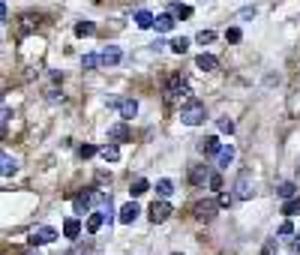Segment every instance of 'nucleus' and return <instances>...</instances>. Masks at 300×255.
<instances>
[{"mask_svg":"<svg viewBox=\"0 0 300 255\" xmlns=\"http://www.w3.org/2000/svg\"><path fill=\"white\" fill-rule=\"evenodd\" d=\"M180 120L186 123V126H198L207 120V108H204V102L198 99H189V102H183L180 105Z\"/></svg>","mask_w":300,"mask_h":255,"instance_id":"nucleus-1","label":"nucleus"},{"mask_svg":"<svg viewBox=\"0 0 300 255\" xmlns=\"http://www.w3.org/2000/svg\"><path fill=\"white\" fill-rule=\"evenodd\" d=\"M165 99H168V102H189V99H192L189 84H186V78H183V75H171V78H168Z\"/></svg>","mask_w":300,"mask_h":255,"instance_id":"nucleus-2","label":"nucleus"},{"mask_svg":"<svg viewBox=\"0 0 300 255\" xmlns=\"http://www.w3.org/2000/svg\"><path fill=\"white\" fill-rule=\"evenodd\" d=\"M96 198H99V189H81L75 195V213H93Z\"/></svg>","mask_w":300,"mask_h":255,"instance_id":"nucleus-3","label":"nucleus"},{"mask_svg":"<svg viewBox=\"0 0 300 255\" xmlns=\"http://www.w3.org/2000/svg\"><path fill=\"white\" fill-rule=\"evenodd\" d=\"M54 240H57V231L51 225H36L34 231H30V246H48Z\"/></svg>","mask_w":300,"mask_h":255,"instance_id":"nucleus-4","label":"nucleus"},{"mask_svg":"<svg viewBox=\"0 0 300 255\" xmlns=\"http://www.w3.org/2000/svg\"><path fill=\"white\" fill-rule=\"evenodd\" d=\"M216 210H219V201H198L192 213H195V219H201V222H210L216 216Z\"/></svg>","mask_w":300,"mask_h":255,"instance_id":"nucleus-5","label":"nucleus"},{"mask_svg":"<svg viewBox=\"0 0 300 255\" xmlns=\"http://www.w3.org/2000/svg\"><path fill=\"white\" fill-rule=\"evenodd\" d=\"M252 192H255V183H252V177L243 171V174L237 177V183H234V195L246 201V198H252Z\"/></svg>","mask_w":300,"mask_h":255,"instance_id":"nucleus-6","label":"nucleus"},{"mask_svg":"<svg viewBox=\"0 0 300 255\" xmlns=\"http://www.w3.org/2000/svg\"><path fill=\"white\" fill-rule=\"evenodd\" d=\"M147 213H150V219H153V222H165L168 216H171V204H168L165 198H159V201H153V204H150V210H147Z\"/></svg>","mask_w":300,"mask_h":255,"instance_id":"nucleus-7","label":"nucleus"},{"mask_svg":"<svg viewBox=\"0 0 300 255\" xmlns=\"http://www.w3.org/2000/svg\"><path fill=\"white\" fill-rule=\"evenodd\" d=\"M117 111H120V117H123V120H135V114H138V102H135L132 96L117 99Z\"/></svg>","mask_w":300,"mask_h":255,"instance_id":"nucleus-8","label":"nucleus"},{"mask_svg":"<svg viewBox=\"0 0 300 255\" xmlns=\"http://www.w3.org/2000/svg\"><path fill=\"white\" fill-rule=\"evenodd\" d=\"M210 168L207 165H195V168H189V183L192 186H204V183H210Z\"/></svg>","mask_w":300,"mask_h":255,"instance_id":"nucleus-9","label":"nucleus"},{"mask_svg":"<svg viewBox=\"0 0 300 255\" xmlns=\"http://www.w3.org/2000/svg\"><path fill=\"white\" fill-rule=\"evenodd\" d=\"M138 216H141V207H138L135 201H126V204L120 207V216H117V219H120L123 225H132Z\"/></svg>","mask_w":300,"mask_h":255,"instance_id":"nucleus-10","label":"nucleus"},{"mask_svg":"<svg viewBox=\"0 0 300 255\" xmlns=\"http://www.w3.org/2000/svg\"><path fill=\"white\" fill-rule=\"evenodd\" d=\"M198 150L204 156H216L219 150H222V144H219V138L216 135H207V138H201L198 141Z\"/></svg>","mask_w":300,"mask_h":255,"instance_id":"nucleus-11","label":"nucleus"},{"mask_svg":"<svg viewBox=\"0 0 300 255\" xmlns=\"http://www.w3.org/2000/svg\"><path fill=\"white\" fill-rule=\"evenodd\" d=\"M102 66H117L120 60H123V51L117 48V45H108V48H102Z\"/></svg>","mask_w":300,"mask_h":255,"instance_id":"nucleus-12","label":"nucleus"},{"mask_svg":"<svg viewBox=\"0 0 300 255\" xmlns=\"http://www.w3.org/2000/svg\"><path fill=\"white\" fill-rule=\"evenodd\" d=\"M234 156H237L234 144H222V150L216 153V165H219V168H228V165L234 162Z\"/></svg>","mask_w":300,"mask_h":255,"instance_id":"nucleus-13","label":"nucleus"},{"mask_svg":"<svg viewBox=\"0 0 300 255\" xmlns=\"http://www.w3.org/2000/svg\"><path fill=\"white\" fill-rule=\"evenodd\" d=\"M108 138H111V141H126V138H129V120L114 123V126L108 129Z\"/></svg>","mask_w":300,"mask_h":255,"instance_id":"nucleus-14","label":"nucleus"},{"mask_svg":"<svg viewBox=\"0 0 300 255\" xmlns=\"http://www.w3.org/2000/svg\"><path fill=\"white\" fill-rule=\"evenodd\" d=\"M195 66H198L201 72H213V69H219V60H216L213 54H198V57H195Z\"/></svg>","mask_w":300,"mask_h":255,"instance_id":"nucleus-15","label":"nucleus"},{"mask_svg":"<svg viewBox=\"0 0 300 255\" xmlns=\"http://www.w3.org/2000/svg\"><path fill=\"white\" fill-rule=\"evenodd\" d=\"M78 234H81V219L69 216L66 222H63V237H66V240H75Z\"/></svg>","mask_w":300,"mask_h":255,"instance_id":"nucleus-16","label":"nucleus"},{"mask_svg":"<svg viewBox=\"0 0 300 255\" xmlns=\"http://www.w3.org/2000/svg\"><path fill=\"white\" fill-rule=\"evenodd\" d=\"M102 225H105V213H102V210H93V213H87V231H90V234H96Z\"/></svg>","mask_w":300,"mask_h":255,"instance_id":"nucleus-17","label":"nucleus"},{"mask_svg":"<svg viewBox=\"0 0 300 255\" xmlns=\"http://www.w3.org/2000/svg\"><path fill=\"white\" fill-rule=\"evenodd\" d=\"M153 21H156V15H153V12H147V9H138V12H135V24H138L141 30L153 27Z\"/></svg>","mask_w":300,"mask_h":255,"instance_id":"nucleus-18","label":"nucleus"},{"mask_svg":"<svg viewBox=\"0 0 300 255\" xmlns=\"http://www.w3.org/2000/svg\"><path fill=\"white\" fill-rule=\"evenodd\" d=\"M153 27H156V33H168L171 27H174V15H171V12H168V15H156Z\"/></svg>","mask_w":300,"mask_h":255,"instance_id":"nucleus-19","label":"nucleus"},{"mask_svg":"<svg viewBox=\"0 0 300 255\" xmlns=\"http://www.w3.org/2000/svg\"><path fill=\"white\" fill-rule=\"evenodd\" d=\"M0 171H3V177H12V174L18 171V162L12 160L9 153H3V168H0Z\"/></svg>","mask_w":300,"mask_h":255,"instance_id":"nucleus-20","label":"nucleus"},{"mask_svg":"<svg viewBox=\"0 0 300 255\" xmlns=\"http://www.w3.org/2000/svg\"><path fill=\"white\" fill-rule=\"evenodd\" d=\"M99 153H102V160H105V162H117V160H120V150H117V144H105Z\"/></svg>","mask_w":300,"mask_h":255,"instance_id":"nucleus-21","label":"nucleus"},{"mask_svg":"<svg viewBox=\"0 0 300 255\" xmlns=\"http://www.w3.org/2000/svg\"><path fill=\"white\" fill-rule=\"evenodd\" d=\"M171 15H174V18H189V15H192V6H186V3H171Z\"/></svg>","mask_w":300,"mask_h":255,"instance_id":"nucleus-22","label":"nucleus"},{"mask_svg":"<svg viewBox=\"0 0 300 255\" xmlns=\"http://www.w3.org/2000/svg\"><path fill=\"white\" fill-rule=\"evenodd\" d=\"M96 27H93V21H78L75 24V36H93Z\"/></svg>","mask_w":300,"mask_h":255,"instance_id":"nucleus-23","label":"nucleus"},{"mask_svg":"<svg viewBox=\"0 0 300 255\" xmlns=\"http://www.w3.org/2000/svg\"><path fill=\"white\" fill-rule=\"evenodd\" d=\"M294 183H288V180H285V183H279V186H276V195H279V198H285V201H288V198H294Z\"/></svg>","mask_w":300,"mask_h":255,"instance_id":"nucleus-24","label":"nucleus"},{"mask_svg":"<svg viewBox=\"0 0 300 255\" xmlns=\"http://www.w3.org/2000/svg\"><path fill=\"white\" fill-rule=\"evenodd\" d=\"M147 189H150V183H147L144 177H138V180H135L132 186H129V192H132V198H138V195H144Z\"/></svg>","mask_w":300,"mask_h":255,"instance_id":"nucleus-25","label":"nucleus"},{"mask_svg":"<svg viewBox=\"0 0 300 255\" xmlns=\"http://www.w3.org/2000/svg\"><path fill=\"white\" fill-rule=\"evenodd\" d=\"M81 66H84V69H96V66H102V57L99 54H84V57H81Z\"/></svg>","mask_w":300,"mask_h":255,"instance_id":"nucleus-26","label":"nucleus"},{"mask_svg":"<svg viewBox=\"0 0 300 255\" xmlns=\"http://www.w3.org/2000/svg\"><path fill=\"white\" fill-rule=\"evenodd\" d=\"M171 192H174V183H171V180H159V183H156V195H159V198H168Z\"/></svg>","mask_w":300,"mask_h":255,"instance_id":"nucleus-27","label":"nucleus"},{"mask_svg":"<svg viewBox=\"0 0 300 255\" xmlns=\"http://www.w3.org/2000/svg\"><path fill=\"white\" fill-rule=\"evenodd\" d=\"M99 150H102V147H93V144H81V147H78V156H81V160H90V156H96Z\"/></svg>","mask_w":300,"mask_h":255,"instance_id":"nucleus-28","label":"nucleus"},{"mask_svg":"<svg viewBox=\"0 0 300 255\" xmlns=\"http://www.w3.org/2000/svg\"><path fill=\"white\" fill-rule=\"evenodd\" d=\"M297 210H300V198H288L285 207H282V216H291V213H297Z\"/></svg>","mask_w":300,"mask_h":255,"instance_id":"nucleus-29","label":"nucleus"},{"mask_svg":"<svg viewBox=\"0 0 300 255\" xmlns=\"http://www.w3.org/2000/svg\"><path fill=\"white\" fill-rule=\"evenodd\" d=\"M186 48H189V39H183V36L171 42V51H174V54H186Z\"/></svg>","mask_w":300,"mask_h":255,"instance_id":"nucleus-30","label":"nucleus"},{"mask_svg":"<svg viewBox=\"0 0 300 255\" xmlns=\"http://www.w3.org/2000/svg\"><path fill=\"white\" fill-rule=\"evenodd\" d=\"M216 123H219V132H225V135H231V132H234V120H231V117H219Z\"/></svg>","mask_w":300,"mask_h":255,"instance_id":"nucleus-31","label":"nucleus"},{"mask_svg":"<svg viewBox=\"0 0 300 255\" xmlns=\"http://www.w3.org/2000/svg\"><path fill=\"white\" fill-rule=\"evenodd\" d=\"M195 39H198L201 45H210V42H213V39H216V33H213V30H201L198 36H195Z\"/></svg>","mask_w":300,"mask_h":255,"instance_id":"nucleus-32","label":"nucleus"},{"mask_svg":"<svg viewBox=\"0 0 300 255\" xmlns=\"http://www.w3.org/2000/svg\"><path fill=\"white\" fill-rule=\"evenodd\" d=\"M234 198H237V195H231V192H222V195H219V207H231Z\"/></svg>","mask_w":300,"mask_h":255,"instance_id":"nucleus-33","label":"nucleus"},{"mask_svg":"<svg viewBox=\"0 0 300 255\" xmlns=\"http://www.w3.org/2000/svg\"><path fill=\"white\" fill-rule=\"evenodd\" d=\"M240 36H243L240 27H228V30H225V39H228V42H240Z\"/></svg>","mask_w":300,"mask_h":255,"instance_id":"nucleus-34","label":"nucleus"},{"mask_svg":"<svg viewBox=\"0 0 300 255\" xmlns=\"http://www.w3.org/2000/svg\"><path fill=\"white\" fill-rule=\"evenodd\" d=\"M276 246H279V243H276V237H273V240H267L264 249H261V255H276Z\"/></svg>","mask_w":300,"mask_h":255,"instance_id":"nucleus-35","label":"nucleus"},{"mask_svg":"<svg viewBox=\"0 0 300 255\" xmlns=\"http://www.w3.org/2000/svg\"><path fill=\"white\" fill-rule=\"evenodd\" d=\"M291 231H294V225L288 222V219H285V222L279 225V237H288V234H291Z\"/></svg>","mask_w":300,"mask_h":255,"instance_id":"nucleus-36","label":"nucleus"},{"mask_svg":"<svg viewBox=\"0 0 300 255\" xmlns=\"http://www.w3.org/2000/svg\"><path fill=\"white\" fill-rule=\"evenodd\" d=\"M207 186H210V189H222V177H219V174H213V177H210V183H207Z\"/></svg>","mask_w":300,"mask_h":255,"instance_id":"nucleus-37","label":"nucleus"},{"mask_svg":"<svg viewBox=\"0 0 300 255\" xmlns=\"http://www.w3.org/2000/svg\"><path fill=\"white\" fill-rule=\"evenodd\" d=\"M240 18H255V6H246V9H240Z\"/></svg>","mask_w":300,"mask_h":255,"instance_id":"nucleus-38","label":"nucleus"},{"mask_svg":"<svg viewBox=\"0 0 300 255\" xmlns=\"http://www.w3.org/2000/svg\"><path fill=\"white\" fill-rule=\"evenodd\" d=\"M9 120H12V111H9V108H6V105H3V129L9 126Z\"/></svg>","mask_w":300,"mask_h":255,"instance_id":"nucleus-39","label":"nucleus"},{"mask_svg":"<svg viewBox=\"0 0 300 255\" xmlns=\"http://www.w3.org/2000/svg\"><path fill=\"white\" fill-rule=\"evenodd\" d=\"M69 255H87V246H75Z\"/></svg>","mask_w":300,"mask_h":255,"instance_id":"nucleus-40","label":"nucleus"},{"mask_svg":"<svg viewBox=\"0 0 300 255\" xmlns=\"http://www.w3.org/2000/svg\"><path fill=\"white\" fill-rule=\"evenodd\" d=\"M297 174H300V168H297Z\"/></svg>","mask_w":300,"mask_h":255,"instance_id":"nucleus-41","label":"nucleus"}]
</instances>
